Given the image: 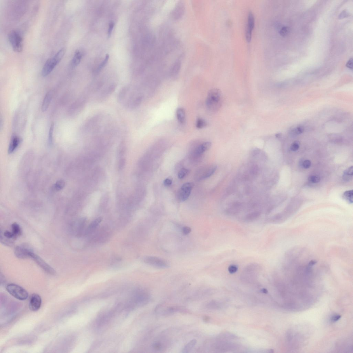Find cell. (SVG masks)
Instances as JSON below:
<instances>
[{
	"mask_svg": "<svg viewBox=\"0 0 353 353\" xmlns=\"http://www.w3.org/2000/svg\"><path fill=\"white\" fill-rule=\"evenodd\" d=\"M109 58V55L107 54L106 55L105 60H104L103 62H102V63L100 64V66H99L98 68V69H97V72H100V71L102 69V68H103L106 65V64H107V62H108V61Z\"/></svg>",
	"mask_w": 353,
	"mask_h": 353,
	"instance_id": "obj_35",
	"label": "cell"
},
{
	"mask_svg": "<svg viewBox=\"0 0 353 353\" xmlns=\"http://www.w3.org/2000/svg\"><path fill=\"white\" fill-rule=\"evenodd\" d=\"M309 181L313 183H317L320 180V177L317 175H312L309 178Z\"/></svg>",
	"mask_w": 353,
	"mask_h": 353,
	"instance_id": "obj_34",
	"label": "cell"
},
{
	"mask_svg": "<svg viewBox=\"0 0 353 353\" xmlns=\"http://www.w3.org/2000/svg\"><path fill=\"white\" fill-rule=\"evenodd\" d=\"M211 143L210 142H206L201 144L196 148L195 151V153L196 155H199L202 154L209 149L211 147Z\"/></svg>",
	"mask_w": 353,
	"mask_h": 353,
	"instance_id": "obj_14",
	"label": "cell"
},
{
	"mask_svg": "<svg viewBox=\"0 0 353 353\" xmlns=\"http://www.w3.org/2000/svg\"><path fill=\"white\" fill-rule=\"evenodd\" d=\"M262 293H268V291H267V290L265 289H262Z\"/></svg>",
	"mask_w": 353,
	"mask_h": 353,
	"instance_id": "obj_46",
	"label": "cell"
},
{
	"mask_svg": "<svg viewBox=\"0 0 353 353\" xmlns=\"http://www.w3.org/2000/svg\"><path fill=\"white\" fill-rule=\"evenodd\" d=\"M222 94L220 89L213 88L209 90L206 100L207 108L211 112L219 110L222 104Z\"/></svg>",
	"mask_w": 353,
	"mask_h": 353,
	"instance_id": "obj_1",
	"label": "cell"
},
{
	"mask_svg": "<svg viewBox=\"0 0 353 353\" xmlns=\"http://www.w3.org/2000/svg\"><path fill=\"white\" fill-rule=\"evenodd\" d=\"M31 250L25 247L18 246L16 247L15 250L16 256L20 259H26L29 258V254Z\"/></svg>",
	"mask_w": 353,
	"mask_h": 353,
	"instance_id": "obj_12",
	"label": "cell"
},
{
	"mask_svg": "<svg viewBox=\"0 0 353 353\" xmlns=\"http://www.w3.org/2000/svg\"><path fill=\"white\" fill-rule=\"evenodd\" d=\"M172 183V180H171V178H167L166 179H165V180H164V185L166 186H168L171 185Z\"/></svg>",
	"mask_w": 353,
	"mask_h": 353,
	"instance_id": "obj_43",
	"label": "cell"
},
{
	"mask_svg": "<svg viewBox=\"0 0 353 353\" xmlns=\"http://www.w3.org/2000/svg\"><path fill=\"white\" fill-rule=\"evenodd\" d=\"M181 62L180 60H177L173 64L170 69V73L173 77L176 76L180 72L181 67Z\"/></svg>",
	"mask_w": 353,
	"mask_h": 353,
	"instance_id": "obj_18",
	"label": "cell"
},
{
	"mask_svg": "<svg viewBox=\"0 0 353 353\" xmlns=\"http://www.w3.org/2000/svg\"><path fill=\"white\" fill-rule=\"evenodd\" d=\"M116 86H117L115 84H112L110 85L102 92V95L105 96L111 94L115 90Z\"/></svg>",
	"mask_w": 353,
	"mask_h": 353,
	"instance_id": "obj_24",
	"label": "cell"
},
{
	"mask_svg": "<svg viewBox=\"0 0 353 353\" xmlns=\"http://www.w3.org/2000/svg\"><path fill=\"white\" fill-rule=\"evenodd\" d=\"M52 97V93L51 91L48 92L45 95L41 107V110L43 112H46L48 108L50 102L51 101Z\"/></svg>",
	"mask_w": 353,
	"mask_h": 353,
	"instance_id": "obj_16",
	"label": "cell"
},
{
	"mask_svg": "<svg viewBox=\"0 0 353 353\" xmlns=\"http://www.w3.org/2000/svg\"><path fill=\"white\" fill-rule=\"evenodd\" d=\"M155 311L158 314H161L163 316H167L177 312L185 313L187 312L188 311L185 308L179 306L165 307L163 306L160 305L156 307Z\"/></svg>",
	"mask_w": 353,
	"mask_h": 353,
	"instance_id": "obj_5",
	"label": "cell"
},
{
	"mask_svg": "<svg viewBox=\"0 0 353 353\" xmlns=\"http://www.w3.org/2000/svg\"><path fill=\"white\" fill-rule=\"evenodd\" d=\"M341 317V316L339 315H335L333 316V317H332L331 320L332 321L334 322L340 319Z\"/></svg>",
	"mask_w": 353,
	"mask_h": 353,
	"instance_id": "obj_45",
	"label": "cell"
},
{
	"mask_svg": "<svg viewBox=\"0 0 353 353\" xmlns=\"http://www.w3.org/2000/svg\"><path fill=\"white\" fill-rule=\"evenodd\" d=\"M241 205L239 203H236L233 205L232 207L228 210L227 211L230 213H235L239 211Z\"/></svg>",
	"mask_w": 353,
	"mask_h": 353,
	"instance_id": "obj_27",
	"label": "cell"
},
{
	"mask_svg": "<svg viewBox=\"0 0 353 353\" xmlns=\"http://www.w3.org/2000/svg\"><path fill=\"white\" fill-rule=\"evenodd\" d=\"M152 348L154 350L160 351L163 349V346L161 342L157 341L153 344Z\"/></svg>",
	"mask_w": 353,
	"mask_h": 353,
	"instance_id": "obj_32",
	"label": "cell"
},
{
	"mask_svg": "<svg viewBox=\"0 0 353 353\" xmlns=\"http://www.w3.org/2000/svg\"><path fill=\"white\" fill-rule=\"evenodd\" d=\"M352 64L353 60L352 58L350 59V60L346 64V66L348 68L350 69H352Z\"/></svg>",
	"mask_w": 353,
	"mask_h": 353,
	"instance_id": "obj_44",
	"label": "cell"
},
{
	"mask_svg": "<svg viewBox=\"0 0 353 353\" xmlns=\"http://www.w3.org/2000/svg\"><path fill=\"white\" fill-rule=\"evenodd\" d=\"M144 262L148 265L159 268H166L169 266L166 261L155 257H146L144 259Z\"/></svg>",
	"mask_w": 353,
	"mask_h": 353,
	"instance_id": "obj_7",
	"label": "cell"
},
{
	"mask_svg": "<svg viewBox=\"0 0 353 353\" xmlns=\"http://www.w3.org/2000/svg\"><path fill=\"white\" fill-rule=\"evenodd\" d=\"M185 5L183 2L179 1L172 12L171 16L173 20H178L181 18L185 13Z\"/></svg>",
	"mask_w": 353,
	"mask_h": 353,
	"instance_id": "obj_10",
	"label": "cell"
},
{
	"mask_svg": "<svg viewBox=\"0 0 353 353\" xmlns=\"http://www.w3.org/2000/svg\"><path fill=\"white\" fill-rule=\"evenodd\" d=\"M126 161L124 159H121L120 160L119 163V169L120 170L122 169L125 166Z\"/></svg>",
	"mask_w": 353,
	"mask_h": 353,
	"instance_id": "obj_41",
	"label": "cell"
},
{
	"mask_svg": "<svg viewBox=\"0 0 353 353\" xmlns=\"http://www.w3.org/2000/svg\"><path fill=\"white\" fill-rule=\"evenodd\" d=\"M353 192L352 190L346 191V192L344 193L343 194L344 199H345L347 201L349 202L350 203H353Z\"/></svg>",
	"mask_w": 353,
	"mask_h": 353,
	"instance_id": "obj_26",
	"label": "cell"
},
{
	"mask_svg": "<svg viewBox=\"0 0 353 353\" xmlns=\"http://www.w3.org/2000/svg\"><path fill=\"white\" fill-rule=\"evenodd\" d=\"M65 53V49L62 48L54 56L47 60L42 70V75L46 77L49 75L63 58Z\"/></svg>",
	"mask_w": 353,
	"mask_h": 353,
	"instance_id": "obj_2",
	"label": "cell"
},
{
	"mask_svg": "<svg viewBox=\"0 0 353 353\" xmlns=\"http://www.w3.org/2000/svg\"><path fill=\"white\" fill-rule=\"evenodd\" d=\"M177 119L180 124H184L186 120V113L185 109L182 107L177 108L176 112Z\"/></svg>",
	"mask_w": 353,
	"mask_h": 353,
	"instance_id": "obj_17",
	"label": "cell"
},
{
	"mask_svg": "<svg viewBox=\"0 0 353 353\" xmlns=\"http://www.w3.org/2000/svg\"><path fill=\"white\" fill-rule=\"evenodd\" d=\"M102 220V219L100 217H99L94 220L89 225L88 228L86 230V233L89 234L90 233L93 232L98 226L99 224L101 222Z\"/></svg>",
	"mask_w": 353,
	"mask_h": 353,
	"instance_id": "obj_19",
	"label": "cell"
},
{
	"mask_svg": "<svg viewBox=\"0 0 353 353\" xmlns=\"http://www.w3.org/2000/svg\"><path fill=\"white\" fill-rule=\"evenodd\" d=\"M302 165L304 168L305 169L309 168L311 166V162L309 160H306L302 162Z\"/></svg>",
	"mask_w": 353,
	"mask_h": 353,
	"instance_id": "obj_39",
	"label": "cell"
},
{
	"mask_svg": "<svg viewBox=\"0 0 353 353\" xmlns=\"http://www.w3.org/2000/svg\"><path fill=\"white\" fill-rule=\"evenodd\" d=\"M255 26V18L253 13L250 12L249 14L247 27L246 34V39L248 43L250 42L252 38V32Z\"/></svg>",
	"mask_w": 353,
	"mask_h": 353,
	"instance_id": "obj_11",
	"label": "cell"
},
{
	"mask_svg": "<svg viewBox=\"0 0 353 353\" xmlns=\"http://www.w3.org/2000/svg\"><path fill=\"white\" fill-rule=\"evenodd\" d=\"M197 343L196 339H193L187 343L182 349V352L183 353H189L192 350Z\"/></svg>",
	"mask_w": 353,
	"mask_h": 353,
	"instance_id": "obj_21",
	"label": "cell"
},
{
	"mask_svg": "<svg viewBox=\"0 0 353 353\" xmlns=\"http://www.w3.org/2000/svg\"><path fill=\"white\" fill-rule=\"evenodd\" d=\"M238 268L235 265H231L229 266L228 268V272L231 274L235 273L237 272Z\"/></svg>",
	"mask_w": 353,
	"mask_h": 353,
	"instance_id": "obj_38",
	"label": "cell"
},
{
	"mask_svg": "<svg viewBox=\"0 0 353 353\" xmlns=\"http://www.w3.org/2000/svg\"><path fill=\"white\" fill-rule=\"evenodd\" d=\"M260 215V213L258 211L253 212L246 215V220L248 222H253L258 219Z\"/></svg>",
	"mask_w": 353,
	"mask_h": 353,
	"instance_id": "obj_23",
	"label": "cell"
},
{
	"mask_svg": "<svg viewBox=\"0 0 353 353\" xmlns=\"http://www.w3.org/2000/svg\"><path fill=\"white\" fill-rule=\"evenodd\" d=\"M12 232L16 238L22 234V229L16 223H13L11 226Z\"/></svg>",
	"mask_w": 353,
	"mask_h": 353,
	"instance_id": "obj_22",
	"label": "cell"
},
{
	"mask_svg": "<svg viewBox=\"0 0 353 353\" xmlns=\"http://www.w3.org/2000/svg\"><path fill=\"white\" fill-rule=\"evenodd\" d=\"M9 41L12 48L15 52L20 53L23 49V39L21 35L17 31L13 30L8 34Z\"/></svg>",
	"mask_w": 353,
	"mask_h": 353,
	"instance_id": "obj_4",
	"label": "cell"
},
{
	"mask_svg": "<svg viewBox=\"0 0 353 353\" xmlns=\"http://www.w3.org/2000/svg\"><path fill=\"white\" fill-rule=\"evenodd\" d=\"M216 169V166H211L204 169L200 177V180H203L211 176L215 173Z\"/></svg>",
	"mask_w": 353,
	"mask_h": 353,
	"instance_id": "obj_15",
	"label": "cell"
},
{
	"mask_svg": "<svg viewBox=\"0 0 353 353\" xmlns=\"http://www.w3.org/2000/svg\"><path fill=\"white\" fill-rule=\"evenodd\" d=\"M193 186L194 184L192 182H187L183 184L178 193L179 198L180 201H185L188 199Z\"/></svg>",
	"mask_w": 353,
	"mask_h": 353,
	"instance_id": "obj_8",
	"label": "cell"
},
{
	"mask_svg": "<svg viewBox=\"0 0 353 353\" xmlns=\"http://www.w3.org/2000/svg\"><path fill=\"white\" fill-rule=\"evenodd\" d=\"M20 139L18 137L14 135L12 137L10 142L8 152L9 154H12L14 152L20 144Z\"/></svg>",
	"mask_w": 353,
	"mask_h": 353,
	"instance_id": "obj_13",
	"label": "cell"
},
{
	"mask_svg": "<svg viewBox=\"0 0 353 353\" xmlns=\"http://www.w3.org/2000/svg\"><path fill=\"white\" fill-rule=\"evenodd\" d=\"M304 129L303 127L302 126H299L297 127L296 128L293 129L290 132V133L293 136H296L298 135H300L304 131Z\"/></svg>",
	"mask_w": 353,
	"mask_h": 353,
	"instance_id": "obj_29",
	"label": "cell"
},
{
	"mask_svg": "<svg viewBox=\"0 0 353 353\" xmlns=\"http://www.w3.org/2000/svg\"><path fill=\"white\" fill-rule=\"evenodd\" d=\"M42 299L41 296L36 293L31 295L29 300V307L31 310L36 312L41 307Z\"/></svg>",
	"mask_w": 353,
	"mask_h": 353,
	"instance_id": "obj_9",
	"label": "cell"
},
{
	"mask_svg": "<svg viewBox=\"0 0 353 353\" xmlns=\"http://www.w3.org/2000/svg\"><path fill=\"white\" fill-rule=\"evenodd\" d=\"M353 174V167L352 166L344 172V180H350V179L349 178H350V176H352Z\"/></svg>",
	"mask_w": 353,
	"mask_h": 353,
	"instance_id": "obj_28",
	"label": "cell"
},
{
	"mask_svg": "<svg viewBox=\"0 0 353 353\" xmlns=\"http://www.w3.org/2000/svg\"><path fill=\"white\" fill-rule=\"evenodd\" d=\"M65 183L64 181L60 180L58 181L54 186V188L55 190L58 191L61 190L65 186Z\"/></svg>",
	"mask_w": 353,
	"mask_h": 353,
	"instance_id": "obj_30",
	"label": "cell"
},
{
	"mask_svg": "<svg viewBox=\"0 0 353 353\" xmlns=\"http://www.w3.org/2000/svg\"><path fill=\"white\" fill-rule=\"evenodd\" d=\"M191 231V229L190 227H184L182 229V232L184 234H187L190 233Z\"/></svg>",
	"mask_w": 353,
	"mask_h": 353,
	"instance_id": "obj_42",
	"label": "cell"
},
{
	"mask_svg": "<svg viewBox=\"0 0 353 353\" xmlns=\"http://www.w3.org/2000/svg\"><path fill=\"white\" fill-rule=\"evenodd\" d=\"M114 26V23L113 22H111L110 24H109L108 32V37H110L111 35V34H112V30H113V29Z\"/></svg>",
	"mask_w": 353,
	"mask_h": 353,
	"instance_id": "obj_40",
	"label": "cell"
},
{
	"mask_svg": "<svg viewBox=\"0 0 353 353\" xmlns=\"http://www.w3.org/2000/svg\"><path fill=\"white\" fill-rule=\"evenodd\" d=\"M29 258L33 259L38 265L47 273L51 275L56 274V272L53 268L49 265L41 257L33 253L32 251H31L29 254Z\"/></svg>",
	"mask_w": 353,
	"mask_h": 353,
	"instance_id": "obj_6",
	"label": "cell"
},
{
	"mask_svg": "<svg viewBox=\"0 0 353 353\" xmlns=\"http://www.w3.org/2000/svg\"><path fill=\"white\" fill-rule=\"evenodd\" d=\"M6 289L10 295L17 299L25 300L28 298V292L18 285L13 283L9 284L7 286Z\"/></svg>",
	"mask_w": 353,
	"mask_h": 353,
	"instance_id": "obj_3",
	"label": "cell"
},
{
	"mask_svg": "<svg viewBox=\"0 0 353 353\" xmlns=\"http://www.w3.org/2000/svg\"><path fill=\"white\" fill-rule=\"evenodd\" d=\"M188 170L185 168H182L181 169L178 173V177L179 179H182L186 176L188 173Z\"/></svg>",
	"mask_w": 353,
	"mask_h": 353,
	"instance_id": "obj_31",
	"label": "cell"
},
{
	"mask_svg": "<svg viewBox=\"0 0 353 353\" xmlns=\"http://www.w3.org/2000/svg\"><path fill=\"white\" fill-rule=\"evenodd\" d=\"M54 124L52 123L49 132L48 140L49 144H51L53 141V135L54 129Z\"/></svg>",
	"mask_w": 353,
	"mask_h": 353,
	"instance_id": "obj_33",
	"label": "cell"
},
{
	"mask_svg": "<svg viewBox=\"0 0 353 353\" xmlns=\"http://www.w3.org/2000/svg\"><path fill=\"white\" fill-rule=\"evenodd\" d=\"M82 57V54L79 50H77L74 54L72 59L71 64L72 67H75L79 65Z\"/></svg>",
	"mask_w": 353,
	"mask_h": 353,
	"instance_id": "obj_20",
	"label": "cell"
},
{
	"mask_svg": "<svg viewBox=\"0 0 353 353\" xmlns=\"http://www.w3.org/2000/svg\"><path fill=\"white\" fill-rule=\"evenodd\" d=\"M300 143L298 141L295 142L293 143L292 144V145L290 147V149L293 152H295L297 151L299 148Z\"/></svg>",
	"mask_w": 353,
	"mask_h": 353,
	"instance_id": "obj_36",
	"label": "cell"
},
{
	"mask_svg": "<svg viewBox=\"0 0 353 353\" xmlns=\"http://www.w3.org/2000/svg\"><path fill=\"white\" fill-rule=\"evenodd\" d=\"M207 125V122L203 118H199L196 120V127L199 129H201L205 127Z\"/></svg>",
	"mask_w": 353,
	"mask_h": 353,
	"instance_id": "obj_25",
	"label": "cell"
},
{
	"mask_svg": "<svg viewBox=\"0 0 353 353\" xmlns=\"http://www.w3.org/2000/svg\"><path fill=\"white\" fill-rule=\"evenodd\" d=\"M289 28L287 27H282L280 30V34L283 36H285L289 33Z\"/></svg>",
	"mask_w": 353,
	"mask_h": 353,
	"instance_id": "obj_37",
	"label": "cell"
}]
</instances>
